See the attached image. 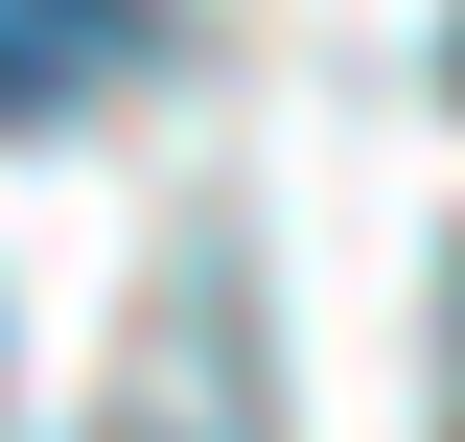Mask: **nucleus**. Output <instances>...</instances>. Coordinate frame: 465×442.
<instances>
[{
    "mask_svg": "<svg viewBox=\"0 0 465 442\" xmlns=\"http://www.w3.org/2000/svg\"><path fill=\"white\" fill-rule=\"evenodd\" d=\"M116 70H163V0H0V140L94 116Z\"/></svg>",
    "mask_w": 465,
    "mask_h": 442,
    "instance_id": "f257e3e1",
    "label": "nucleus"
},
{
    "mask_svg": "<svg viewBox=\"0 0 465 442\" xmlns=\"http://www.w3.org/2000/svg\"><path fill=\"white\" fill-rule=\"evenodd\" d=\"M442 442H465V256H442Z\"/></svg>",
    "mask_w": 465,
    "mask_h": 442,
    "instance_id": "f03ea898",
    "label": "nucleus"
},
{
    "mask_svg": "<svg viewBox=\"0 0 465 442\" xmlns=\"http://www.w3.org/2000/svg\"><path fill=\"white\" fill-rule=\"evenodd\" d=\"M442 94H465V24H442Z\"/></svg>",
    "mask_w": 465,
    "mask_h": 442,
    "instance_id": "7ed1b4c3",
    "label": "nucleus"
}]
</instances>
